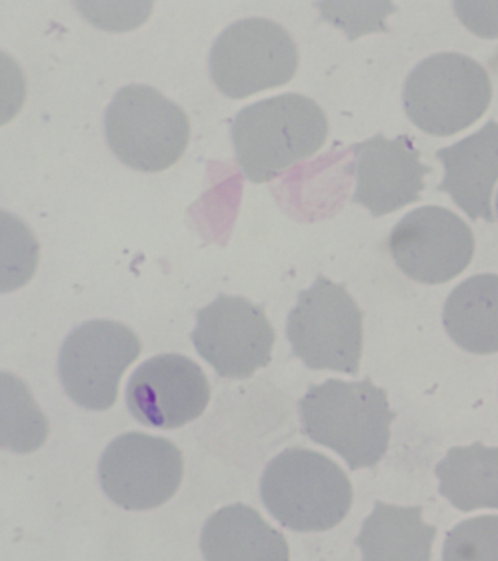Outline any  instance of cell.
Here are the masks:
<instances>
[{
	"label": "cell",
	"mask_w": 498,
	"mask_h": 561,
	"mask_svg": "<svg viewBox=\"0 0 498 561\" xmlns=\"http://www.w3.org/2000/svg\"><path fill=\"white\" fill-rule=\"evenodd\" d=\"M299 412L305 436L336 451L351 471L374 468L386 455L395 412L371 379L312 385Z\"/></svg>",
	"instance_id": "cell-1"
},
{
	"label": "cell",
	"mask_w": 498,
	"mask_h": 561,
	"mask_svg": "<svg viewBox=\"0 0 498 561\" xmlns=\"http://www.w3.org/2000/svg\"><path fill=\"white\" fill-rule=\"evenodd\" d=\"M329 135L326 113L301 94H282L247 105L235 116V161L252 183H266L313 157Z\"/></svg>",
	"instance_id": "cell-2"
},
{
	"label": "cell",
	"mask_w": 498,
	"mask_h": 561,
	"mask_svg": "<svg viewBox=\"0 0 498 561\" xmlns=\"http://www.w3.org/2000/svg\"><path fill=\"white\" fill-rule=\"evenodd\" d=\"M270 515L296 533H323L351 511V481L335 460L316 450L290 447L275 456L260 480Z\"/></svg>",
	"instance_id": "cell-3"
},
{
	"label": "cell",
	"mask_w": 498,
	"mask_h": 561,
	"mask_svg": "<svg viewBox=\"0 0 498 561\" xmlns=\"http://www.w3.org/2000/svg\"><path fill=\"white\" fill-rule=\"evenodd\" d=\"M491 96V79L483 65L461 53H437L408 75L402 101L418 129L453 136L484 116Z\"/></svg>",
	"instance_id": "cell-4"
},
{
	"label": "cell",
	"mask_w": 498,
	"mask_h": 561,
	"mask_svg": "<svg viewBox=\"0 0 498 561\" xmlns=\"http://www.w3.org/2000/svg\"><path fill=\"white\" fill-rule=\"evenodd\" d=\"M104 127L115 156L143 173H160L176 164L190 139L185 110L155 88L139 83L116 92Z\"/></svg>",
	"instance_id": "cell-5"
},
{
	"label": "cell",
	"mask_w": 498,
	"mask_h": 561,
	"mask_svg": "<svg viewBox=\"0 0 498 561\" xmlns=\"http://www.w3.org/2000/svg\"><path fill=\"white\" fill-rule=\"evenodd\" d=\"M292 354L312 370L357 376L364 348V314L344 284L319 275L288 314Z\"/></svg>",
	"instance_id": "cell-6"
},
{
	"label": "cell",
	"mask_w": 498,
	"mask_h": 561,
	"mask_svg": "<svg viewBox=\"0 0 498 561\" xmlns=\"http://www.w3.org/2000/svg\"><path fill=\"white\" fill-rule=\"evenodd\" d=\"M299 48L290 33L265 18L231 24L209 55L212 82L229 99L286 85L299 69Z\"/></svg>",
	"instance_id": "cell-7"
},
{
	"label": "cell",
	"mask_w": 498,
	"mask_h": 561,
	"mask_svg": "<svg viewBox=\"0 0 498 561\" xmlns=\"http://www.w3.org/2000/svg\"><path fill=\"white\" fill-rule=\"evenodd\" d=\"M141 354L137 333L115 320H91L69 333L59 354L65 392L90 411L111 410L121 376Z\"/></svg>",
	"instance_id": "cell-8"
},
{
	"label": "cell",
	"mask_w": 498,
	"mask_h": 561,
	"mask_svg": "<svg viewBox=\"0 0 498 561\" xmlns=\"http://www.w3.org/2000/svg\"><path fill=\"white\" fill-rule=\"evenodd\" d=\"M183 471L182 451L174 443L137 432L115 438L99 467L104 493L125 511H151L169 502Z\"/></svg>",
	"instance_id": "cell-9"
},
{
	"label": "cell",
	"mask_w": 498,
	"mask_h": 561,
	"mask_svg": "<svg viewBox=\"0 0 498 561\" xmlns=\"http://www.w3.org/2000/svg\"><path fill=\"white\" fill-rule=\"evenodd\" d=\"M277 340L264 307L220 294L196 313L192 341L200 357L225 379H247L273 362Z\"/></svg>",
	"instance_id": "cell-10"
},
{
	"label": "cell",
	"mask_w": 498,
	"mask_h": 561,
	"mask_svg": "<svg viewBox=\"0 0 498 561\" xmlns=\"http://www.w3.org/2000/svg\"><path fill=\"white\" fill-rule=\"evenodd\" d=\"M389 250L408 278L445 284L470 266L475 254L471 227L453 210L428 205L410 210L393 228Z\"/></svg>",
	"instance_id": "cell-11"
},
{
	"label": "cell",
	"mask_w": 498,
	"mask_h": 561,
	"mask_svg": "<svg viewBox=\"0 0 498 561\" xmlns=\"http://www.w3.org/2000/svg\"><path fill=\"white\" fill-rule=\"evenodd\" d=\"M211 389L194 359L178 354L157 355L134 371L126 405L134 419L150 428L174 430L199 419Z\"/></svg>",
	"instance_id": "cell-12"
},
{
	"label": "cell",
	"mask_w": 498,
	"mask_h": 561,
	"mask_svg": "<svg viewBox=\"0 0 498 561\" xmlns=\"http://www.w3.org/2000/svg\"><path fill=\"white\" fill-rule=\"evenodd\" d=\"M356 160L347 167V173L356 178L354 204L364 206L374 218L395 213L421 201L426 188L424 178L431 167L424 165L421 152L409 135L387 139L383 134L354 145Z\"/></svg>",
	"instance_id": "cell-13"
},
{
	"label": "cell",
	"mask_w": 498,
	"mask_h": 561,
	"mask_svg": "<svg viewBox=\"0 0 498 561\" xmlns=\"http://www.w3.org/2000/svg\"><path fill=\"white\" fill-rule=\"evenodd\" d=\"M444 178L437 191L448 193L467 218L496 221L491 208L498 180V123L488 121L475 134L436 152Z\"/></svg>",
	"instance_id": "cell-14"
},
{
	"label": "cell",
	"mask_w": 498,
	"mask_h": 561,
	"mask_svg": "<svg viewBox=\"0 0 498 561\" xmlns=\"http://www.w3.org/2000/svg\"><path fill=\"white\" fill-rule=\"evenodd\" d=\"M207 561H290L286 537L260 513L238 503L213 513L200 537Z\"/></svg>",
	"instance_id": "cell-15"
},
{
	"label": "cell",
	"mask_w": 498,
	"mask_h": 561,
	"mask_svg": "<svg viewBox=\"0 0 498 561\" xmlns=\"http://www.w3.org/2000/svg\"><path fill=\"white\" fill-rule=\"evenodd\" d=\"M436 526L422 519L421 506L375 502L356 543L362 561H431Z\"/></svg>",
	"instance_id": "cell-16"
},
{
	"label": "cell",
	"mask_w": 498,
	"mask_h": 561,
	"mask_svg": "<svg viewBox=\"0 0 498 561\" xmlns=\"http://www.w3.org/2000/svg\"><path fill=\"white\" fill-rule=\"evenodd\" d=\"M443 324L459 348L498 353V275H474L459 284L444 302Z\"/></svg>",
	"instance_id": "cell-17"
},
{
	"label": "cell",
	"mask_w": 498,
	"mask_h": 561,
	"mask_svg": "<svg viewBox=\"0 0 498 561\" xmlns=\"http://www.w3.org/2000/svg\"><path fill=\"white\" fill-rule=\"evenodd\" d=\"M439 493L462 512L498 508V447H452L436 467Z\"/></svg>",
	"instance_id": "cell-18"
},
{
	"label": "cell",
	"mask_w": 498,
	"mask_h": 561,
	"mask_svg": "<svg viewBox=\"0 0 498 561\" xmlns=\"http://www.w3.org/2000/svg\"><path fill=\"white\" fill-rule=\"evenodd\" d=\"M2 447L28 454L45 443L49 425L23 381L2 373Z\"/></svg>",
	"instance_id": "cell-19"
},
{
	"label": "cell",
	"mask_w": 498,
	"mask_h": 561,
	"mask_svg": "<svg viewBox=\"0 0 498 561\" xmlns=\"http://www.w3.org/2000/svg\"><path fill=\"white\" fill-rule=\"evenodd\" d=\"M443 561H498V516L471 517L454 526L444 541Z\"/></svg>",
	"instance_id": "cell-20"
},
{
	"label": "cell",
	"mask_w": 498,
	"mask_h": 561,
	"mask_svg": "<svg viewBox=\"0 0 498 561\" xmlns=\"http://www.w3.org/2000/svg\"><path fill=\"white\" fill-rule=\"evenodd\" d=\"M317 7L334 25L347 31L351 39L373 31H387L384 20L396 11L389 2L319 3Z\"/></svg>",
	"instance_id": "cell-21"
},
{
	"label": "cell",
	"mask_w": 498,
	"mask_h": 561,
	"mask_svg": "<svg viewBox=\"0 0 498 561\" xmlns=\"http://www.w3.org/2000/svg\"><path fill=\"white\" fill-rule=\"evenodd\" d=\"M463 25L480 38H498V2H454Z\"/></svg>",
	"instance_id": "cell-22"
},
{
	"label": "cell",
	"mask_w": 498,
	"mask_h": 561,
	"mask_svg": "<svg viewBox=\"0 0 498 561\" xmlns=\"http://www.w3.org/2000/svg\"><path fill=\"white\" fill-rule=\"evenodd\" d=\"M496 209H497V217H498V192H497V199H496Z\"/></svg>",
	"instance_id": "cell-23"
}]
</instances>
